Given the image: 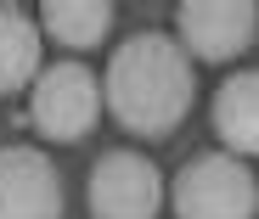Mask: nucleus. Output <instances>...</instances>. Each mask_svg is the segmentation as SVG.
Masks as SVG:
<instances>
[{
  "instance_id": "obj_1",
  "label": "nucleus",
  "mask_w": 259,
  "mask_h": 219,
  "mask_svg": "<svg viewBox=\"0 0 259 219\" xmlns=\"http://www.w3.org/2000/svg\"><path fill=\"white\" fill-rule=\"evenodd\" d=\"M107 113L118 118V129L130 135H147V141H163L175 135L181 118L192 113V57L181 39L169 34H136L124 39L107 62Z\"/></svg>"
},
{
  "instance_id": "obj_2",
  "label": "nucleus",
  "mask_w": 259,
  "mask_h": 219,
  "mask_svg": "<svg viewBox=\"0 0 259 219\" xmlns=\"http://www.w3.org/2000/svg\"><path fill=\"white\" fill-rule=\"evenodd\" d=\"M175 219H253L259 213V180L231 152H197L175 174Z\"/></svg>"
},
{
  "instance_id": "obj_3",
  "label": "nucleus",
  "mask_w": 259,
  "mask_h": 219,
  "mask_svg": "<svg viewBox=\"0 0 259 219\" xmlns=\"http://www.w3.org/2000/svg\"><path fill=\"white\" fill-rule=\"evenodd\" d=\"M102 113V79L84 68V62H57L34 79V96H28V118L46 141L73 146L96 129Z\"/></svg>"
},
{
  "instance_id": "obj_4",
  "label": "nucleus",
  "mask_w": 259,
  "mask_h": 219,
  "mask_svg": "<svg viewBox=\"0 0 259 219\" xmlns=\"http://www.w3.org/2000/svg\"><path fill=\"white\" fill-rule=\"evenodd\" d=\"M91 219H158L163 208V174L141 152H102L91 169Z\"/></svg>"
},
{
  "instance_id": "obj_5",
  "label": "nucleus",
  "mask_w": 259,
  "mask_h": 219,
  "mask_svg": "<svg viewBox=\"0 0 259 219\" xmlns=\"http://www.w3.org/2000/svg\"><path fill=\"white\" fill-rule=\"evenodd\" d=\"M181 23V45L186 57L197 62H231L253 45L259 34V6H248V0H186V6L175 12Z\"/></svg>"
},
{
  "instance_id": "obj_6",
  "label": "nucleus",
  "mask_w": 259,
  "mask_h": 219,
  "mask_svg": "<svg viewBox=\"0 0 259 219\" xmlns=\"http://www.w3.org/2000/svg\"><path fill=\"white\" fill-rule=\"evenodd\" d=\"M0 219H62V180L39 146H0Z\"/></svg>"
},
{
  "instance_id": "obj_7",
  "label": "nucleus",
  "mask_w": 259,
  "mask_h": 219,
  "mask_svg": "<svg viewBox=\"0 0 259 219\" xmlns=\"http://www.w3.org/2000/svg\"><path fill=\"white\" fill-rule=\"evenodd\" d=\"M214 135L226 141L231 157H259V68L231 73L220 90H214Z\"/></svg>"
},
{
  "instance_id": "obj_8",
  "label": "nucleus",
  "mask_w": 259,
  "mask_h": 219,
  "mask_svg": "<svg viewBox=\"0 0 259 219\" xmlns=\"http://www.w3.org/2000/svg\"><path fill=\"white\" fill-rule=\"evenodd\" d=\"M39 79V23L23 6H0V96Z\"/></svg>"
},
{
  "instance_id": "obj_9",
  "label": "nucleus",
  "mask_w": 259,
  "mask_h": 219,
  "mask_svg": "<svg viewBox=\"0 0 259 219\" xmlns=\"http://www.w3.org/2000/svg\"><path fill=\"white\" fill-rule=\"evenodd\" d=\"M39 28L68 51H96L113 28V6L107 0H46L39 6Z\"/></svg>"
}]
</instances>
